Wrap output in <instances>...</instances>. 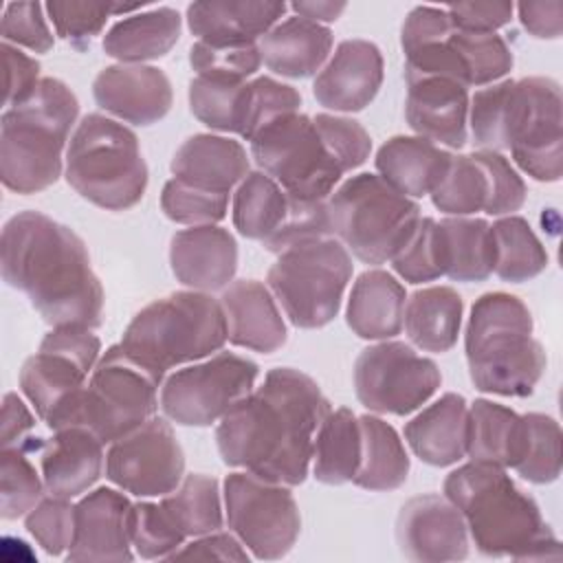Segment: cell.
<instances>
[{
	"mask_svg": "<svg viewBox=\"0 0 563 563\" xmlns=\"http://www.w3.org/2000/svg\"><path fill=\"white\" fill-rule=\"evenodd\" d=\"M328 411V398L308 374L275 367L220 420L216 442L222 462L262 479L299 486Z\"/></svg>",
	"mask_w": 563,
	"mask_h": 563,
	"instance_id": "cell-1",
	"label": "cell"
},
{
	"mask_svg": "<svg viewBox=\"0 0 563 563\" xmlns=\"http://www.w3.org/2000/svg\"><path fill=\"white\" fill-rule=\"evenodd\" d=\"M0 268L53 328L101 325L103 288L73 229L40 211H20L2 229Z\"/></svg>",
	"mask_w": 563,
	"mask_h": 563,
	"instance_id": "cell-2",
	"label": "cell"
},
{
	"mask_svg": "<svg viewBox=\"0 0 563 563\" xmlns=\"http://www.w3.org/2000/svg\"><path fill=\"white\" fill-rule=\"evenodd\" d=\"M468 123L479 150H510L515 163L534 180H561V86L554 79H504L477 90L468 99Z\"/></svg>",
	"mask_w": 563,
	"mask_h": 563,
	"instance_id": "cell-3",
	"label": "cell"
},
{
	"mask_svg": "<svg viewBox=\"0 0 563 563\" xmlns=\"http://www.w3.org/2000/svg\"><path fill=\"white\" fill-rule=\"evenodd\" d=\"M444 497L462 512L466 530L486 556L517 561L561 559L559 539L537 501L501 466L468 462L444 479Z\"/></svg>",
	"mask_w": 563,
	"mask_h": 563,
	"instance_id": "cell-4",
	"label": "cell"
},
{
	"mask_svg": "<svg viewBox=\"0 0 563 563\" xmlns=\"http://www.w3.org/2000/svg\"><path fill=\"white\" fill-rule=\"evenodd\" d=\"M532 328L528 306L510 292H486L473 303L464 347L475 389L512 398L534 391L545 352Z\"/></svg>",
	"mask_w": 563,
	"mask_h": 563,
	"instance_id": "cell-5",
	"label": "cell"
},
{
	"mask_svg": "<svg viewBox=\"0 0 563 563\" xmlns=\"http://www.w3.org/2000/svg\"><path fill=\"white\" fill-rule=\"evenodd\" d=\"M79 114L75 92L44 77L35 92L2 114L0 178L15 194H37L62 174V152Z\"/></svg>",
	"mask_w": 563,
	"mask_h": 563,
	"instance_id": "cell-6",
	"label": "cell"
},
{
	"mask_svg": "<svg viewBox=\"0 0 563 563\" xmlns=\"http://www.w3.org/2000/svg\"><path fill=\"white\" fill-rule=\"evenodd\" d=\"M227 341L222 303L209 292L178 290L139 310L123 332L121 347L163 376L176 365L222 350Z\"/></svg>",
	"mask_w": 563,
	"mask_h": 563,
	"instance_id": "cell-7",
	"label": "cell"
},
{
	"mask_svg": "<svg viewBox=\"0 0 563 563\" xmlns=\"http://www.w3.org/2000/svg\"><path fill=\"white\" fill-rule=\"evenodd\" d=\"M66 180L81 198L101 209L134 207L147 187V165L136 134L99 112L86 114L66 150Z\"/></svg>",
	"mask_w": 563,
	"mask_h": 563,
	"instance_id": "cell-8",
	"label": "cell"
},
{
	"mask_svg": "<svg viewBox=\"0 0 563 563\" xmlns=\"http://www.w3.org/2000/svg\"><path fill=\"white\" fill-rule=\"evenodd\" d=\"M332 235L365 264H385L407 244L420 207L378 174H356L328 200Z\"/></svg>",
	"mask_w": 563,
	"mask_h": 563,
	"instance_id": "cell-9",
	"label": "cell"
},
{
	"mask_svg": "<svg viewBox=\"0 0 563 563\" xmlns=\"http://www.w3.org/2000/svg\"><path fill=\"white\" fill-rule=\"evenodd\" d=\"M163 376L128 354L121 343L99 356L90 380L59 429L86 427L103 444L147 422L158 407Z\"/></svg>",
	"mask_w": 563,
	"mask_h": 563,
	"instance_id": "cell-10",
	"label": "cell"
},
{
	"mask_svg": "<svg viewBox=\"0 0 563 563\" xmlns=\"http://www.w3.org/2000/svg\"><path fill=\"white\" fill-rule=\"evenodd\" d=\"M350 277V251L336 238H323L279 253L268 268V288L292 325L312 330L339 314Z\"/></svg>",
	"mask_w": 563,
	"mask_h": 563,
	"instance_id": "cell-11",
	"label": "cell"
},
{
	"mask_svg": "<svg viewBox=\"0 0 563 563\" xmlns=\"http://www.w3.org/2000/svg\"><path fill=\"white\" fill-rule=\"evenodd\" d=\"M101 352V341L86 325H57L20 369V387L35 413L57 431L86 387Z\"/></svg>",
	"mask_w": 563,
	"mask_h": 563,
	"instance_id": "cell-12",
	"label": "cell"
},
{
	"mask_svg": "<svg viewBox=\"0 0 563 563\" xmlns=\"http://www.w3.org/2000/svg\"><path fill=\"white\" fill-rule=\"evenodd\" d=\"M249 143L255 163L288 196L325 200L343 176V169L325 150L314 121L306 114H284L260 130Z\"/></svg>",
	"mask_w": 563,
	"mask_h": 563,
	"instance_id": "cell-13",
	"label": "cell"
},
{
	"mask_svg": "<svg viewBox=\"0 0 563 563\" xmlns=\"http://www.w3.org/2000/svg\"><path fill=\"white\" fill-rule=\"evenodd\" d=\"M222 495L227 523L253 556L275 561L292 550L301 517L286 484L262 479L249 471L231 473Z\"/></svg>",
	"mask_w": 563,
	"mask_h": 563,
	"instance_id": "cell-14",
	"label": "cell"
},
{
	"mask_svg": "<svg viewBox=\"0 0 563 563\" xmlns=\"http://www.w3.org/2000/svg\"><path fill=\"white\" fill-rule=\"evenodd\" d=\"M257 372L251 358L220 352L167 376L161 385V409L176 424L209 427L253 391Z\"/></svg>",
	"mask_w": 563,
	"mask_h": 563,
	"instance_id": "cell-15",
	"label": "cell"
},
{
	"mask_svg": "<svg viewBox=\"0 0 563 563\" xmlns=\"http://www.w3.org/2000/svg\"><path fill=\"white\" fill-rule=\"evenodd\" d=\"M438 365L402 341L365 347L354 363V391L374 413L407 416L440 387Z\"/></svg>",
	"mask_w": 563,
	"mask_h": 563,
	"instance_id": "cell-16",
	"label": "cell"
},
{
	"mask_svg": "<svg viewBox=\"0 0 563 563\" xmlns=\"http://www.w3.org/2000/svg\"><path fill=\"white\" fill-rule=\"evenodd\" d=\"M185 475L180 442L165 418L147 422L114 440L106 453V477L136 497H163Z\"/></svg>",
	"mask_w": 563,
	"mask_h": 563,
	"instance_id": "cell-17",
	"label": "cell"
},
{
	"mask_svg": "<svg viewBox=\"0 0 563 563\" xmlns=\"http://www.w3.org/2000/svg\"><path fill=\"white\" fill-rule=\"evenodd\" d=\"M396 539L411 561H462L468 554V530L462 512L440 495L411 497L398 515Z\"/></svg>",
	"mask_w": 563,
	"mask_h": 563,
	"instance_id": "cell-18",
	"label": "cell"
},
{
	"mask_svg": "<svg viewBox=\"0 0 563 563\" xmlns=\"http://www.w3.org/2000/svg\"><path fill=\"white\" fill-rule=\"evenodd\" d=\"M92 95L99 108L132 125L158 123L174 101L167 75L147 64L106 66L92 81Z\"/></svg>",
	"mask_w": 563,
	"mask_h": 563,
	"instance_id": "cell-19",
	"label": "cell"
},
{
	"mask_svg": "<svg viewBox=\"0 0 563 563\" xmlns=\"http://www.w3.org/2000/svg\"><path fill=\"white\" fill-rule=\"evenodd\" d=\"M130 499L114 488H95L75 504L68 561H132Z\"/></svg>",
	"mask_w": 563,
	"mask_h": 563,
	"instance_id": "cell-20",
	"label": "cell"
},
{
	"mask_svg": "<svg viewBox=\"0 0 563 563\" xmlns=\"http://www.w3.org/2000/svg\"><path fill=\"white\" fill-rule=\"evenodd\" d=\"M383 84L380 48L367 40H345L312 84L314 99L334 112H358Z\"/></svg>",
	"mask_w": 563,
	"mask_h": 563,
	"instance_id": "cell-21",
	"label": "cell"
},
{
	"mask_svg": "<svg viewBox=\"0 0 563 563\" xmlns=\"http://www.w3.org/2000/svg\"><path fill=\"white\" fill-rule=\"evenodd\" d=\"M405 81V119L409 128L431 143L460 150L468 139L466 86L446 77H416Z\"/></svg>",
	"mask_w": 563,
	"mask_h": 563,
	"instance_id": "cell-22",
	"label": "cell"
},
{
	"mask_svg": "<svg viewBox=\"0 0 563 563\" xmlns=\"http://www.w3.org/2000/svg\"><path fill=\"white\" fill-rule=\"evenodd\" d=\"M169 264L176 279L191 290H224L238 271L235 238L218 227H191L172 238Z\"/></svg>",
	"mask_w": 563,
	"mask_h": 563,
	"instance_id": "cell-23",
	"label": "cell"
},
{
	"mask_svg": "<svg viewBox=\"0 0 563 563\" xmlns=\"http://www.w3.org/2000/svg\"><path fill=\"white\" fill-rule=\"evenodd\" d=\"M42 479L55 497H79L103 471V442L86 427L57 429L40 444Z\"/></svg>",
	"mask_w": 563,
	"mask_h": 563,
	"instance_id": "cell-24",
	"label": "cell"
},
{
	"mask_svg": "<svg viewBox=\"0 0 563 563\" xmlns=\"http://www.w3.org/2000/svg\"><path fill=\"white\" fill-rule=\"evenodd\" d=\"M229 341L238 347L271 354L286 343V323L271 290L257 279L231 282L220 297Z\"/></svg>",
	"mask_w": 563,
	"mask_h": 563,
	"instance_id": "cell-25",
	"label": "cell"
},
{
	"mask_svg": "<svg viewBox=\"0 0 563 563\" xmlns=\"http://www.w3.org/2000/svg\"><path fill=\"white\" fill-rule=\"evenodd\" d=\"M286 13V2L224 0L191 2L187 7L189 31L207 44H255Z\"/></svg>",
	"mask_w": 563,
	"mask_h": 563,
	"instance_id": "cell-26",
	"label": "cell"
},
{
	"mask_svg": "<svg viewBox=\"0 0 563 563\" xmlns=\"http://www.w3.org/2000/svg\"><path fill=\"white\" fill-rule=\"evenodd\" d=\"M174 178L216 194H229L249 174V156L240 141L218 134H194L174 154Z\"/></svg>",
	"mask_w": 563,
	"mask_h": 563,
	"instance_id": "cell-27",
	"label": "cell"
},
{
	"mask_svg": "<svg viewBox=\"0 0 563 563\" xmlns=\"http://www.w3.org/2000/svg\"><path fill=\"white\" fill-rule=\"evenodd\" d=\"M468 405L460 394H444L405 424L411 451L431 466H451L466 455Z\"/></svg>",
	"mask_w": 563,
	"mask_h": 563,
	"instance_id": "cell-28",
	"label": "cell"
},
{
	"mask_svg": "<svg viewBox=\"0 0 563 563\" xmlns=\"http://www.w3.org/2000/svg\"><path fill=\"white\" fill-rule=\"evenodd\" d=\"M260 55L268 70L290 79L314 75L332 51V31L306 18H288L260 40Z\"/></svg>",
	"mask_w": 563,
	"mask_h": 563,
	"instance_id": "cell-29",
	"label": "cell"
},
{
	"mask_svg": "<svg viewBox=\"0 0 563 563\" xmlns=\"http://www.w3.org/2000/svg\"><path fill=\"white\" fill-rule=\"evenodd\" d=\"M405 286L387 271L372 268L358 275L347 301V325L361 339L387 341L402 330Z\"/></svg>",
	"mask_w": 563,
	"mask_h": 563,
	"instance_id": "cell-30",
	"label": "cell"
},
{
	"mask_svg": "<svg viewBox=\"0 0 563 563\" xmlns=\"http://www.w3.org/2000/svg\"><path fill=\"white\" fill-rule=\"evenodd\" d=\"M453 154L422 136H391L376 154V169L407 198L431 194L442 180Z\"/></svg>",
	"mask_w": 563,
	"mask_h": 563,
	"instance_id": "cell-31",
	"label": "cell"
},
{
	"mask_svg": "<svg viewBox=\"0 0 563 563\" xmlns=\"http://www.w3.org/2000/svg\"><path fill=\"white\" fill-rule=\"evenodd\" d=\"M178 37V11L172 7H158L114 22L103 35V51L121 64H145L167 55Z\"/></svg>",
	"mask_w": 563,
	"mask_h": 563,
	"instance_id": "cell-32",
	"label": "cell"
},
{
	"mask_svg": "<svg viewBox=\"0 0 563 563\" xmlns=\"http://www.w3.org/2000/svg\"><path fill=\"white\" fill-rule=\"evenodd\" d=\"M462 297L449 286L416 290L405 303L402 325L409 341L424 352H449L462 325Z\"/></svg>",
	"mask_w": 563,
	"mask_h": 563,
	"instance_id": "cell-33",
	"label": "cell"
},
{
	"mask_svg": "<svg viewBox=\"0 0 563 563\" xmlns=\"http://www.w3.org/2000/svg\"><path fill=\"white\" fill-rule=\"evenodd\" d=\"M523 440V420L517 411L477 398L468 407L466 455L471 462H484L501 468H512Z\"/></svg>",
	"mask_w": 563,
	"mask_h": 563,
	"instance_id": "cell-34",
	"label": "cell"
},
{
	"mask_svg": "<svg viewBox=\"0 0 563 563\" xmlns=\"http://www.w3.org/2000/svg\"><path fill=\"white\" fill-rule=\"evenodd\" d=\"M444 275L453 282H484L493 275L495 246L482 218L453 216L438 222Z\"/></svg>",
	"mask_w": 563,
	"mask_h": 563,
	"instance_id": "cell-35",
	"label": "cell"
},
{
	"mask_svg": "<svg viewBox=\"0 0 563 563\" xmlns=\"http://www.w3.org/2000/svg\"><path fill=\"white\" fill-rule=\"evenodd\" d=\"M361 424V464L354 484L367 490H394L409 475V455L396 429L378 416L365 413Z\"/></svg>",
	"mask_w": 563,
	"mask_h": 563,
	"instance_id": "cell-36",
	"label": "cell"
},
{
	"mask_svg": "<svg viewBox=\"0 0 563 563\" xmlns=\"http://www.w3.org/2000/svg\"><path fill=\"white\" fill-rule=\"evenodd\" d=\"M312 473L321 484L352 482L361 464V424L352 409L328 411L312 444Z\"/></svg>",
	"mask_w": 563,
	"mask_h": 563,
	"instance_id": "cell-37",
	"label": "cell"
},
{
	"mask_svg": "<svg viewBox=\"0 0 563 563\" xmlns=\"http://www.w3.org/2000/svg\"><path fill=\"white\" fill-rule=\"evenodd\" d=\"M288 194L264 172H249L233 194V227L249 240L264 242L284 220Z\"/></svg>",
	"mask_w": 563,
	"mask_h": 563,
	"instance_id": "cell-38",
	"label": "cell"
},
{
	"mask_svg": "<svg viewBox=\"0 0 563 563\" xmlns=\"http://www.w3.org/2000/svg\"><path fill=\"white\" fill-rule=\"evenodd\" d=\"M490 233L495 246L493 273L499 279L521 284L545 271L548 253L528 220L521 216L499 218L490 227Z\"/></svg>",
	"mask_w": 563,
	"mask_h": 563,
	"instance_id": "cell-39",
	"label": "cell"
},
{
	"mask_svg": "<svg viewBox=\"0 0 563 563\" xmlns=\"http://www.w3.org/2000/svg\"><path fill=\"white\" fill-rule=\"evenodd\" d=\"M161 506L185 537H202L222 528V501L218 479L205 473L185 475Z\"/></svg>",
	"mask_w": 563,
	"mask_h": 563,
	"instance_id": "cell-40",
	"label": "cell"
},
{
	"mask_svg": "<svg viewBox=\"0 0 563 563\" xmlns=\"http://www.w3.org/2000/svg\"><path fill=\"white\" fill-rule=\"evenodd\" d=\"M249 99V81H222L194 77L189 81V108L194 117L218 132H242Z\"/></svg>",
	"mask_w": 563,
	"mask_h": 563,
	"instance_id": "cell-41",
	"label": "cell"
},
{
	"mask_svg": "<svg viewBox=\"0 0 563 563\" xmlns=\"http://www.w3.org/2000/svg\"><path fill=\"white\" fill-rule=\"evenodd\" d=\"M435 209L449 216H471L488 205V176L477 154L451 156L449 167L429 194Z\"/></svg>",
	"mask_w": 563,
	"mask_h": 563,
	"instance_id": "cell-42",
	"label": "cell"
},
{
	"mask_svg": "<svg viewBox=\"0 0 563 563\" xmlns=\"http://www.w3.org/2000/svg\"><path fill=\"white\" fill-rule=\"evenodd\" d=\"M521 451L515 471L532 484H550L561 475V427L552 416L526 413Z\"/></svg>",
	"mask_w": 563,
	"mask_h": 563,
	"instance_id": "cell-43",
	"label": "cell"
},
{
	"mask_svg": "<svg viewBox=\"0 0 563 563\" xmlns=\"http://www.w3.org/2000/svg\"><path fill=\"white\" fill-rule=\"evenodd\" d=\"M449 40L457 53L468 86L495 84L512 68V51L497 33H471L453 26Z\"/></svg>",
	"mask_w": 563,
	"mask_h": 563,
	"instance_id": "cell-44",
	"label": "cell"
},
{
	"mask_svg": "<svg viewBox=\"0 0 563 563\" xmlns=\"http://www.w3.org/2000/svg\"><path fill=\"white\" fill-rule=\"evenodd\" d=\"M44 479L26 457L24 446H7L0 451V515L18 519L42 501Z\"/></svg>",
	"mask_w": 563,
	"mask_h": 563,
	"instance_id": "cell-45",
	"label": "cell"
},
{
	"mask_svg": "<svg viewBox=\"0 0 563 563\" xmlns=\"http://www.w3.org/2000/svg\"><path fill=\"white\" fill-rule=\"evenodd\" d=\"M323 238H334L330 229L328 202L288 196L284 220L262 244L266 246V251L279 255L292 246Z\"/></svg>",
	"mask_w": 563,
	"mask_h": 563,
	"instance_id": "cell-46",
	"label": "cell"
},
{
	"mask_svg": "<svg viewBox=\"0 0 563 563\" xmlns=\"http://www.w3.org/2000/svg\"><path fill=\"white\" fill-rule=\"evenodd\" d=\"M185 534L176 528L161 504L139 501L130 510V541L143 559H169L185 545Z\"/></svg>",
	"mask_w": 563,
	"mask_h": 563,
	"instance_id": "cell-47",
	"label": "cell"
},
{
	"mask_svg": "<svg viewBox=\"0 0 563 563\" xmlns=\"http://www.w3.org/2000/svg\"><path fill=\"white\" fill-rule=\"evenodd\" d=\"M227 207H229V194L207 191V189L187 185L178 178L167 180L161 194L163 213L178 224H189V227L216 224L227 216Z\"/></svg>",
	"mask_w": 563,
	"mask_h": 563,
	"instance_id": "cell-48",
	"label": "cell"
},
{
	"mask_svg": "<svg viewBox=\"0 0 563 563\" xmlns=\"http://www.w3.org/2000/svg\"><path fill=\"white\" fill-rule=\"evenodd\" d=\"M262 64L257 44H207L196 42L189 51V66L196 70V77L222 79V81H246L257 73Z\"/></svg>",
	"mask_w": 563,
	"mask_h": 563,
	"instance_id": "cell-49",
	"label": "cell"
},
{
	"mask_svg": "<svg viewBox=\"0 0 563 563\" xmlns=\"http://www.w3.org/2000/svg\"><path fill=\"white\" fill-rule=\"evenodd\" d=\"M391 266L409 284L433 282L444 275L440 231L433 218H420L407 244L391 257Z\"/></svg>",
	"mask_w": 563,
	"mask_h": 563,
	"instance_id": "cell-50",
	"label": "cell"
},
{
	"mask_svg": "<svg viewBox=\"0 0 563 563\" xmlns=\"http://www.w3.org/2000/svg\"><path fill=\"white\" fill-rule=\"evenodd\" d=\"M301 95L273 77H257L249 81V99H246V114L240 136L251 141L260 130H264L275 119L299 112Z\"/></svg>",
	"mask_w": 563,
	"mask_h": 563,
	"instance_id": "cell-51",
	"label": "cell"
},
{
	"mask_svg": "<svg viewBox=\"0 0 563 563\" xmlns=\"http://www.w3.org/2000/svg\"><path fill=\"white\" fill-rule=\"evenodd\" d=\"M44 9L55 26V33L73 46L84 48L106 26V20L114 13V2L53 0Z\"/></svg>",
	"mask_w": 563,
	"mask_h": 563,
	"instance_id": "cell-52",
	"label": "cell"
},
{
	"mask_svg": "<svg viewBox=\"0 0 563 563\" xmlns=\"http://www.w3.org/2000/svg\"><path fill=\"white\" fill-rule=\"evenodd\" d=\"M312 121L325 150L343 169V174L356 169L367 161L372 150V139L358 121L347 117L325 114V112L317 114Z\"/></svg>",
	"mask_w": 563,
	"mask_h": 563,
	"instance_id": "cell-53",
	"label": "cell"
},
{
	"mask_svg": "<svg viewBox=\"0 0 563 563\" xmlns=\"http://www.w3.org/2000/svg\"><path fill=\"white\" fill-rule=\"evenodd\" d=\"M26 530L53 556L70 548L75 534V506L66 497H42V501L26 512Z\"/></svg>",
	"mask_w": 563,
	"mask_h": 563,
	"instance_id": "cell-54",
	"label": "cell"
},
{
	"mask_svg": "<svg viewBox=\"0 0 563 563\" xmlns=\"http://www.w3.org/2000/svg\"><path fill=\"white\" fill-rule=\"evenodd\" d=\"M475 154L488 176V205L484 211L488 216H504V213L510 216L526 202L528 191H526L523 178L515 172L510 161L499 152L477 150Z\"/></svg>",
	"mask_w": 563,
	"mask_h": 563,
	"instance_id": "cell-55",
	"label": "cell"
},
{
	"mask_svg": "<svg viewBox=\"0 0 563 563\" xmlns=\"http://www.w3.org/2000/svg\"><path fill=\"white\" fill-rule=\"evenodd\" d=\"M2 37L7 44L24 46L35 53L53 48V33L44 18L40 2H11L2 15Z\"/></svg>",
	"mask_w": 563,
	"mask_h": 563,
	"instance_id": "cell-56",
	"label": "cell"
},
{
	"mask_svg": "<svg viewBox=\"0 0 563 563\" xmlns=\"http://www.w3.org/2000/svg\"><path fill=\"white\" fill-rule=\"evenodd\" d=\"M453 26L471 33H495L512 20L510 2H460L444 7Z\"/></svg>",
	"mask_w": 563,
	"mask_h": 563,
	"instance_id": "cell-57",
	"label": "cell"
},
{
	"mask_svg": "<svg viewBox=\"0 0 563 563\" xmlns=\"http://www.w3.org/2000/svg\"><path fill=\"white\" fill-rule=\"evenodd\" d=\"M4 53V68H7V79H4V108H13L22 101H26L35 88L40 86V64L24 55L18 46L2 44Z\"/></svg>",
	"mask_w": 563,
	"mask_h": 563,
	"instance_id": "cell-58",
	"label": "cell"
},
{
	"mask_svg": "<svg viewBox=\"0 0 563 563\" xmlns=\"http://www.w3.org/2000/svg\"><path fill=\"white\" fill-rule=\"evenodd\" d=\"M218 559V561H249L246 548L235 534L229 532H209L202 537H196L191 543L178 548L169 559Z\"/></svg>",
	"mask_w": 563,
	"mask_h": 563,
	"instance_id": "cell-59",
	"label": "cell"
},
{
	"mask_svg": "<svg viewBox=\"0 0 563 563\" xmlns=\"http://www.w3.org/2000/svg\"><path fill=\"white\" fill-rule=\"evenodd\" d=\"M517 13H519L523 29L539 40H556L563 33V2L561 0L519 2Z\"/></svg>",
	"mask_w": 563,
	"mask_h": 563,
	"instance_id": "cell-60",
	"label": "cell"
},
{
	"mask_svg": "<svg viewBox=\"0 0 563 563\" xmlns=\"http://www.w3.org/2000/svg\"><path fill=\"white\" fill-rule=\"evenodd\" d=\"M35 420L22 398L13 391L4 394L2 416H0V446H20L26 440V433L33 429Z\"/></svg>",
	"mask_w": 563,
	"mask_h": 563,
	"instance_id": "cell-61",
	"label": "cell"
},
{
	"mask_svg": "<svg viewBox=\"0 0 563 563\" xmlns=\"http://www.w3.org/2000/svg\"><path fill=\"white\" fill-rule=\"evenodd\" d=\"M290 9L306 20L312 22H334L343 11H345V2H330V0H299L292 2Z\"/></svg>",
	"mask_w": 563,
	"mask_h": 563,
	"instance_id": "cell-62",
	"label": "cell"
}]
</instances>
